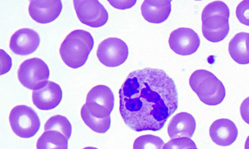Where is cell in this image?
Here are the masks:
<instances>
[{
    "instance_id": "16",
    "label": "cell",
    "mask_w": 249,
    "mask_h": 149,
    "mask_svg": "<svg viewBox=\"0 0 249 149\" xmlns=\"http://www.w3.org/2000/svg\"><path fill=\"white\" fill-rule=\"evenodd\" d=\"M141 11L143 17L148 22L160 24L167 19L171 13V1L145 0Z\"/></svg>"
},
{
    "instance_id": "27",
    "label": "cell",
    "mask_w": 249,
    "mask_h": 149,
    "mask_svg": "<svg viewBox=\"0 0 249 149\" xmlns=\"http://www.w3.org/2000/svg\"><path fill=\"white\" fill-rule=\"evenodd\" d=\"M83 149H98L94 148V147H86V148H84Z\"/></svg>"
},
{
    "instance_id": "3",
    "label": "cell",
    "mask_w": 249,
    "mask_h": 149,
    "mask_svg": "<svg viewBox=\"0 0 249 149\" xmlns=\"http://www.w3.org/2000/svg\"><path fill=\"white\" fill-rule=\"evenodd\" d=\"M94 45V40L89 32L74 30L64 39L60 48V55L68 66L75 69L86 64Z\"/></svg>"
},
{
    "instance_id": "1",
    "label": "cell",
    "mask_w": 249,
    "mask_h": 149,
    "mask_svg": "<svg viewBox=\"0 0 249 149\" xmlns=\"http://www.w3.org/2000/svg\"><path fill=\"white\" fill-rule=\"evenodd\" d=\"M119 98L124 122L138 132L161 130L178 107L174 80L158 68L131 72L120 88Z\"/></svg>"
},
{
    "instance_id": "17",
    "label": "cell",
    "mask_w": 249,
    "mask_h": 149,
    "mask_svg": "<svg viewBox=\"0 0 249 149\" xmlns=\"http://www.w3.org/2000/svg\"><path fill=\"white\" fill-rule=\"evenodd\" d=\"M228 50L236 63L240 65L249 64V33L236 34L229 44Z\"/></svg>"
},
{
    "instance_id": "26",
    "label": "cell",
    "mask_w": 249,
    "mask_h": 149,
    "mask_svg": "<svg viewBox=\"0 0 249 149\" xmlns=\"http://www.w3.org/2000/svg\"><path fill=\"white\" fill-rule=\"evenodd\" d=\"M245 149H249V136H248L246 143H245Z\"/></svg>"
},
{
    "instance_id": "13",
    "label": "cell",
    "mask_w": 249,
    "mask_h": 149,
    "mask_svg": "<svg viewBox=\"0 0 249 149\" xmlns=\"http://www.w3.org/2000/svg\"><path fill=\"white\" fill-rule=\"evenodd\" d=\"M63 92L61 86L48 81L46 85L32 93V101L35 106L43 111L53 110L61 103Z\"/></svg>"
},
{
    "instance_id": "7",
    "label": "cell",
    "mask_w": 249,
    "mask_h": 149,
    "mask_svg": "<svg viewBox=\"0 0 249 149\" xmlns=\"http://www.w3.org/2000/svg\"><path fill=\"white\" fill-rule=\"evenodd\" d=\"M114 102V95L110 88L105 85H98L92 88L88 94L84 106L95 117L104 119L110 116Z\"/></svg>"
},
{
    "instance_id": "14",
    "label": "cell",
    "mask_w": 249,
    "mask_h": 149,
    "mask_svg": "<svg viewBox=\"0 0 249 149\" xmlns=\"http://www.w3.org/2000/svg\"><path fill=\"white\" fill-rule=\"evenodd\" d=\"M213 142L222 147L233 144L238 136V130L235 123L226 118L219 119L213 123L210 129Z\"/></svg>"
},
{
    "instance_id": "11",
    "label": "cell",
    "mask_w": 249,
    "mask_h": 149,
    "mask_svg": "<svg viewBox=\"0 0 249 149\" xmlns=\"http://www.w3.org/2000/svg\"><path fill=\"white\" fill-rule=\"evenodd\" d=\"M62 9L61 0H35L30 1L29 12L34 21L46 24L57 19Z\"/></svg>"
},
{
    "instance_id": "28",
    "label": "cell",
    "mask_w": 249,
    "mask_h": 149,
    "mask_svg": "<svg viewBox=\"0 0 249 149\" xmlns=\"http://www.w3.org/2000/svg\"><path fill=\"white\" fill-rule=\"evenodd\" d=\"M198 149L196 148H188V149Z\"/></svg>"
},
{
    "instance_id": "20",
    "label": "cell",
    "mask_w": 249,
    "mask_h": 149,
    "mask_svg": "<svg viewBox=\"0 0 249 149\" xmlns=\"http://www.w3.org/2000/svg\"><path fill=\"white\" fill-rule=\"evenodd\" d=\"M45 131H55L61 132L69 140L72 132L71 124L66 116L57 115L52 116L45 125Z\"/></svg>"
},
{
    "instance_id": "22",
    "label": "cell",
    "mask_w": 249,
    "mask_h": 149,
    "mask_svg": "<svg viewBox=\"0 0 249 149\" xmlns=\"http://www.w3.org/2000/svg\"><path fill=\"white\" fill-rule=\"evenodd\" d=\"M191 148H196L194 141L188 138H178L168 142L164 145L162 149H187Z\"/></svg>"
},
{
    "instance_id": "12",
    "label": "cell",
    "mask_w": 249,
    "mask_h": 149,
    "mask_svg": "<svg viewBox=\"0 0 249 149\" xmlns=\"http://www.w3.org/2000/svg\"><path fill=\"white\" fill-rule=\"evenodd\" d=\"M39 34L30 28H22L12 36L10 48L12 51L19 55H28L34 53L40 44Z\"/></svg>"
},
{
    "instance_id": "5",
    "label": "cell",
    "mask_w": 249,
    "mask_h": 149,
    "mask_svg": "<svg viewBox=\"0 0 249 149\" xmlns=\"http://www.w3.org/2000/svg\"><path fill=\"white\" fill-rule=\"evenodd\" d=\"M50 71L41 59L34 58L24 61L18 70V80L31 90H38L45 86L50 78Z\"/></svg>"
},
{
    "instance_id": "8",
    "label": "cell",
    "mask_w": 249,
    "mask_h": 149,
    "mask_svg": "<svg viewBox=\"0 0 249 149\" xmlns=\"http://www.w3.org/2000/svg\"><path fill=\"white\" fill-rule=\"evenodd\" d=\"M73 4L78 19L84 25L101 27L109 19L106 8L97 0H74Z\"/></svg>"
},
{
    "instance_id": "23",
    "label": "cell",
    "mask_w": 249,
    "mask_h": 149,
    "mask_svg": "<svg viewBox=\"0 0 249 149\" xmlns=\"http://www.w3.org/2000/svg\"><path fill=\"white\" fill-rule=\"evenodd\" d=\"M236 16L240 23L249 26V0L241 2L236 9Z\"/></svg>"
},
{
    "instance_id": "4",
    "label": "cell",
    "mask_w": 249,
    "mask_h": 149,
    "mask_svg": "<svg viewBox=\"0 0 249 149\" xmlns=\"http://www.w3.org/2000/svg\"><path fill=\"white\" fill-rule=\"evenodd\" d=\"M190 84L200 100L207 105H218L226 98L224 84L210 71H195L190 78Z\"/></svg>"
},
{
    "instance_id": "9",
    "label": "cell",
    "mask_w": 249,
    "mask_h": 149,
    "mask_svg": "<svg viewBox=\"0 0 249 149\" xmlns=\"http://www.w3.org/2000/svg\"><path fill=\"white\" fill-rule=\"evenodd\" d=\"M96 54L99 62L104 66L115 67L126 61L128 48L121 39L109 38L99 44Z\"/></svg>"
},
{
    "instance_id": "6",
    "label": "cell",
    "mask_w": 249,
    "mask_h": 149,
    "mask_svg": "<svg viewBox=\"0 0 249 149\" xmlns=\"http://www.w3.org/2000/svg\"><path fill=\"white\" fill-rule=\"evenodd\" d=\"M10 126L16 135L22 138H30L37 133L41 121L36 112L30 107L19 105L11 110Z\"/></svg>"
},
{
    "instance_id": "25",
    "label": "cell",
    "mask_w": 249,
    "mask_h": 149,
    "mask_svg": "<svg viewBox=\"0 0 249 149\" xmlns=\"http://www.w3.org/2000/svg\"><path fill=\"white\" fill-rule=\"evenodd\" d=\"M240 114L244 121L249 124V97L241 104Z\"/></svg>"
},
{
    "instance_id": "21",
    "label": "cell",
    "mask_w": 249,
    "mask_h": 149,
    "mask_svg": "<svg viewBox=\"0 0 249 149\" xmlns=\"http://www.w3.org/2000/svg\"><path fill=\"white\" fill-rule=\"evenodd\" d=\"M164 145L163 140L159 136L144 135L135 140L133 149H162Z\"/></svg>"
},
{
    "instance_id": "18",
    "label": "cell",
    "mask_w": 249,
    "mask_h": 149,
    "mask_svg": "<svg viewBox=\"0 0 249 149\" xmlns=\"http://www.w3.org/2000/svg\"><path fill=\"white\" fill-rule=\"evenodd\" d=\"M68 139L61 132L48 131L43 132L37 142V149H68Z\"/></svg>"
},
{
    "instance_id": "2",
    "label": "cell",
    "mask_w": 249,
    "mask_h": 149,
    "mask_svg": "<svg viewBox=\"0 0 249 149\" xmlns=\"http://www.w3.org/2000/svg\"><path fill=\"white\" fill-rule=\"evenodd\" d=\"M230 10L223 1L212 2L205 7L202 14V33L208 41L218 43L230 32Z\"/></svg>"
},
{
    "instance_id": "19",
    "label": "cell",
    "mask_w": 249,
    "mask_h": 149,
    "mask_svg": "<svg viewBox=\"0 0 249 149\" xmlns=\"http://www.w3.org/2000/svg\"><path fill=\"white\" fill-rule=\"evenodd\" d=\"M82 118L88 127L98 133H106L109 131L111 126L110 116L107 118L100 119L92 116L84 105L81 109Z\"/></svg>"
},
{
    "instance_id": "15",
    "label": "cell",
    "mask_w": 249,
    "mask_h": 149,
    "mask_svg": "<svg viewBox=\"0 0 249 149\" xmlns=\"http://www.w3.org/2000/svg\"><path fill=\"white\" fill-rule=\"evenodd\" d=\"M196 129L194 116L187 112H180L171 120L168 127V134L171 139L178 138H191Z\"/></svg>"
},
{
    "instance_id": "10",
    "label": "cell",
    "mask_w": 249,
    "mask_h": 149,
    "mask_svg": "<svg viewBox=\"0 0 249 149\" xmlns=\"http://www.w3.org/2000/svg\"><path fill=\"white\" fill-rule=\"evenodd\" d=\"M171 49L176 54L191 55L197 51L200 44L199 35L190 28H179L172 32L169 38Z\"/></svg>"
},
{
    "instance_id": "24",
    "label": "cell",
    "mask_w": 249,
    "mask_h": 149,
    "mask_svg": "<svg viewBox=\"0 0 249 149\" xmlns=\"http://www.w3.org/2000/svg\"><path fill=\"white\" fill-rule=\"evenodd\" d=\"M109 2L116 9L125 10L133 7L136 1H109Z\"/></svg>"
}]
</instances>
